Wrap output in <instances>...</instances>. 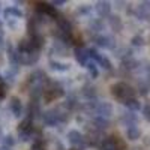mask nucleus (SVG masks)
Masks as SVG:
<instances>
[{
  "label": "nucleus",
  "mask_w": 150,
  "mask_h": 150,
  "mask_svg": "<svg viewBox=\"0 0 150 150\" xmlns=\"http://www.w3.org/2000/svg\"><path fill=\"white\" fill-rule=\"evenodd\" d=\"M95 62H96L99 66H102V69H105V71H110V69H111V62H110V59H108L107 56L99 54Z\"/></svg>",
  "instance_id": "nucleus-25"
},
{
  "label": "nucleus",
  "mask_w": 150,
  "mask_h": 150,
  "mask_svg": "<svg viewBox=\"0 0 150 150\" xmlns=\"http://www.w3.org/2000/svg\"><path fill=\"white\" fill-rule=\"evenodd\" d=\"M141 129L138 126H131V128H126V137H128V140L131 141H137V140H140L141 138Z\"/></svg>",
  "instance_id": "nucleus-20"
},
{
  "label": "nucleus",
  "mask_w": 150,
  "mask_h": 150,
  "mask_svg": "<svg viewBox=\"0 0 150 150\" xmlns=\"http://www.w3.org/2000/svg\"><path fill=\"white\" fill-rule=\"evenodd\" d=\"M0 81H5V80H3V78H2V75H0Z\"/></svg>",
  "instance_id": "nucleus-43"
},
{
  "label": "nucleus",
  "mask_w": 150,
  "mask_h": 150,
  "mask_svg": "<svg viewBox=\"0 0 150 150\" xmlns=\"http://www.w3.org/2000/svg\"><path fill=\"white\" fill-rule=\"evenodd\" d=\"M122 104H123L125 107H126L129 111H132V112H135V111H140V110H141V102H140L137 98L126 99V101H123Z\"/></svg>",
  "instance_id": "nucleus-19"
},
{
  "label": "nucleus",
  "mask_w": 150,
  "mask_h": 150,
  "mask_svg": "<svg viewBox=\"0 0 150 150\" xmlns=\"http://www.w3.org/2000/svg\"><path fill=\"white\" fill-rule=\"evenodd\" d=\"M38 27H39V21L36 20V17H32L27 23V32L30 36L33 35H38Z\"/></svg>",
  "instance_id": "nucleus-24"
},
{
  "label": "nucleus",
  "mask_w": 150,
  "mask_h": 150,
  "mask_svg": "<svg viewBox=\"0 0 150 150\" xmlns=\"http://www.w3.org/2000/svg\"><path fill=\"white\" fill-rule=\"evenodd\" d=\"M95 42L101 48H107V50H114L116 48V41L112 39L111 36H107V35H96Z\"/></svg>",
  "instance_id": "nucleus-5"
},
{
  "label": "nucleus",
  "mask_w": 150,
  "mask_h": 150,
  "mask_svg": "<svg viewBox=\"0 0 150 150\" xmlns=\"http://www.w3.org/2000/svg\"><path fill=\"white\" fill-rule=\"evenodd\" d=\"M68 141H69V144H72V147L83 149L86 146V137L80 131L72 129V131L68 132Z\"/></svg>",
  "instance_id": "nucleus-3"
},
{
  "label": "nucleus",
  "mask_w": 150,
  "mask_h": 150,
  "mask_svg": "<svg viewBox=\"0 0 150 150\" xmlns=\"http://www.w3.org/2000/svg\"><path fill=\"white\" fill-rule=\"evenodd\" d=\"M110 128V120L105 119V117H101V116H95L93 119V129L98 131V132H102L105 129Z\"/></svg>",
  "instance_id": "nucleus-14"
},
{
  "label": "nucleus",
  "mask_w": 150,
  "mask_h": 150,
  "mask_svg": "<svg viewBox=\"0 0 150 150\" xmlns=\"http://www.w3.org/2000/svg\"><path fill=\"white\" fill-rule=\"evenodd\" d=\"M50 66H51V69H54L57 72L69 71V65L68 63H62V62H57V60H50Z\"/></svg>",
  "instance_id": "nucleus-23"
},
{
  "label": "nucleus",
  "mask_w": 150,
  "mask_h": 150,
  "mask_svg": "<svg viewBox=\"0 0 150 150\" xmlns=\"http://www.w3.org/2000/svg\"><path fill=\"white\" fill-rule=\"evenodd\" d=\"M90 11H92V8L90 6H87V5H84V6H81L80 9H78V12H80V14H90Z\"/></svg>",
  "instance_id": "nucleus-37"
},
{
  "label": "nucleus",
  "mask_w": 150,
  "mask_h": 150,
  "mask_svg": "<svg viewBox=\"0 0 150 150\" xmlns=\"http://www.w3.org/2000/svg\"><path fill=\"white\" fill-rule=\"evenodd\" d=\"M90 29L93 32H102L104 30V23L101 18H95V20H90Z\"/></svg>",
  "instance_id": "nucleus-26"
},
{
  "label": "nucleus",
  "mask_w": 150,
  "mask_h": 150,
  "mask_svg": "<svg viewBox=\"0 0 150 150\" xmlns=\"http://www.w3.org/2000/svg\"><path fill=\"white\" fill-rule=\"evenodd\" d=\"M42 120L50 128H54V126H57V125H60V122H59V108L44 111L42 112Z\"/></svg>",
  "instance_id": "nucleus-4"
},
{
  "label": "nucleus",
  "mask_w": 150,
  "mask_h": 150,
  "mask_svg": "<svg viewBox=\"0 0 150 150\" xmlns=\"http://www.w3.org/2000/svg\"><path fill=\"white\" fill-rule=\"evenodd\" d=\"M0 140H3V134H2V129H0Z\"/></svg>",
  "instance_id": "nucleus-41"
},
{
  "label": "nucleus",
  "mask_w": 150,
  "mask_h": 150,
  "mask_svg": "<svg viewBox=\"0 0 150 150\" xmlns=\"http://www.w3.org/2000/svg\"><path fill=\"white\" fill-rule=\"evenodd\" d=\"M86 51H87V56H89V59H93V60H96V57L99 56V53H98L96 48H87Z\"/></svg>",
  "instance_id": "nucleus-34"
},
{
  "label": "nucleus",
  "mask_w": 150,
  "mask_h": 150,
  "mask_svg": "<svg viewBox=\"0 0 150 150\" xmlns=\"http://www.w3.org/2000/svg\"><path fill=\"white\" fill-rule=\"evenodd\" d=\"M66 2H65V0H54V2H51V5L56 8V6H63Z\"/></svg>",
  "instance_id": "nucleus-38"
},
{
  "label": "nucleus",
  "mask_w": 150,
  "mask_h": 150,
  "mask_svg": "<svg viewBox=\"0 0 150 150\" xmlns=\"http://www.w3.org/2000/svg\"><path fill=\"white\" fill-rule=\"evenodd\" d=\"M6 96V84L5 81H0V99H3Z\"/></svg>",
  "instance_id": "nucleus-36"
},
{
  "label": "nucleus",
  "mask_w": 150,
  "mask_h": 150,
  "mask_svg": "<svg viewBox=\"0 0 150 150\" xmlns=\"http://www.w3.org/2000/svg\"><path fill=\"white\" fill-rule=\"evenodd\" d=\"M81 93H83V96L87 99V101H96V96H98V93H96V89L93 86H84L83 87V90H81Z\"/></svg>",
  "instance_id": "nucleus-21"
},
{
  "label": "nucleus",
  "mask_w": 150,
  "mask_h": 150,
  "mask_svg": "<svg viewBox=\"0 0 150 150\" xmlns=\"http://www.w3.org/2000/svg\"><path fill=\"white\" fill-rule=\"evenodd\" d=\"M143 117H144V120L150 122V104L143 107Z\"/></svg>",
  "instance_id": "nucleus-35"
},
{
  "label": "nucleus",
  "mask_w": 150,
  "mask_h": 150,
  "mask_svg": "<svg viewBox=\"0 0 150 150\" xmlns=\"http://www.w3.org/2000/svg\"><path fill=\"white\" fill-rule=\"evenodd\" d=\"M96 12L99 18H110V14H111V3L110 2H98L96 6H95Z\"/></svg>",
  "instance_id": "nucleus-10"
},
{
  "label": "nucleus",
  "mask_w": 150,
  "mask_h": 150,
  "mask_svg": "<svg viewBox=\"0 0 150 150\" xmlns=\"http://www.w3.org/2000/svg\"><path fill=\"white\" fill-rule=\"evenodd\" d=\"M71 150H83V149H77V147H72Z\"/></svg>",
  "instance_id": "nucleus-42"
},
{
  "label": "nucleus",
  "mask_w": 150,
  "mask_h": 150,
  "mask_svg": "<svg viewBox=\"0 0 150 150\" xmlns=\"http://www.w3.org/2000/svg\"><path fill=\"white\" fill-rule=\"evenodd\" d=\"M96 114L101 116V117L108 119V117L112 114V105H111L110 102H105V101L99 102L98 107H96Z\"/></svg>",
  "instance_id": "nucleus-11"
},
{
  "label": "nucleus",
  "mask_w": 150,
  "mask_h": 150,
  "mask_svg": "<svg viewBox=\"0 0 150 150\" xmlns=\"http://www.w3.org/2000/svg\"><path fill=\"white\" fill-rule=\"evenodd\" d=\"M111 95L120 99V101H126V99H131V98H135L137 95V90L134 89L132 86H129L128 83L125 81H120V83H116L111 86Z\"/></svg>",
  "instance_id": "nucleus-1"
},
{
  "label": "nucleus",
  "mask_w": 150,
  "mask_h": 150,
  "mask_svg": "<svg viewBox=\"0 0 150 150\" xmlns=\"http://www.w3.org/2000/svg\"><path fill=\"white\" fill-rule=\"evenodd\" d=\"M9 108H11L12 114H14L15 117H20L23 114V102H21V99L17 98V96H12L11 102H9Z\"/></svg>",
  "instance_id": "nucleus-12"
},
{
  "label": "nucleus",
  "mask_w": 150,
  "mask_h": 150,
  "mask_svg": "<svg viewBox=\"0 0 150 150\" xmlns=\"http://www.w3.org/2000/svg\"><path fill=\"white\" fill-rule=\"evenodd\" d=\"M78 107H80V104H78L77 96H75V95H69V96H66L65 108H66L68 111H74V110H77Z\"/></svg>",
  "instance_id": "nucleus-22"
},
{
  "label": "nucleus",
  "mask_w": 150,
  "mask_h": 150,
  "mask_svg": "<svg viewBox=\"0 0 150 150\" xmlns=\"http://www.w3.org/2000/svg\"><path fill=\"white\" fill-rule=\"evenodd\" d=\"M108 26L111 27V30L112 32H120L122 29H123V21H122V18L119 17V15H110V18H108Z\"/></svg>",
  "instance_id": "nucleus-16"
},
{
  "label": "nucleus",
  "mask_w": 150,
  "mask_h": 150,
  "mask_svg": "<svg viewBox=\"0 0 150 150\" xmlns=\"http://www.w3.org/2000/svg\"><path fill=\"white\" fill-rule=\"evenodd\" d=\"M146 75H147V78L150 80V63L146 66Z\"/></svg>",
  "instance_id": "nucleus-40"
},
{
  "label": "nucleus",
  "mask_w": 150,
  "mask_h": 150,
  "mask_svg": "<svg viewBox=\"0 0 150 150\" xmlns=\"http://www.w3.org/2000/svg\"><path fill=\"white\" fill-rule=\"evenodd\" d=\"M122 66L126 69V71H135L137 68L140 66V62L137 60V59H134L132 56H129V57L122 59Z\"/></svg>",
  "instance_id": "nucleus-18"
},
{
  "label": "nucleus",
  "mask_w": 150,
  "mask_h": 150,
  "mask_svg": "<svg viewBox=\"0 0 150 150\" xmlns=\"http://www.w3.org/2000/svg\"><path fill=\"white\" fill-rule=\"evenodd\" d=\"M5 42H6V41H5V38H3V32L0 30V48L5 47Z\"/></svg>",
  "instance_id": "nucleus-39"
},
{
  "label": "nucleus",
  "mask_w": 150,
  "mask_h": 150,
  "mask_svg": "<svg viewBox=\"0 0 150 150\" xmlns=\"http://www.w3.org/2000/svg\"><path fill=\"white\" fill-rule=\"evenodd\" d=\"M14 144H15V140H14V137H12V135L3 137V146H5V147L12 149V147H14Z\"/></svg>",
  "instance_id": "nucleus-32"
},
{
  "label": "nucleus",
  "mask_w": 150,
  "mask_h": 150,
  "mask_svg": "<svg viewBox=\"0 0 150 150\" xmlns=\"http://www.w3.org/2000/svg\"><path fill=\"white\" fill-rule=\"evenodd\" d=\"M120 123L123 125V126H137L138 125V116L134 114L132 111H128V112H123V114H120Z\"/></svg>",
  "instance_id": "nucleus-6"
},
{
  "label": "nucleus",
  "mask_w": 150,
  "mask_h": 150,
  "mask_svg": "<svg viewBox=\"0 0 150 150\" xmlns=\"http://www.w3.org/2000/svg\"><path fill=\"white\" fill-rule=\"evenodd\" d=\"M112 137V141H114V149L116 150H126V144H125V141L122 138H119V137L116 135H111Z\"/></svg>",
  "instance_id": "nucleus-29"
},
{
  "label": "nucleus",
  "mask_w": 150,
  "mask_h": 150,
  "mask_svg": "<svg viewBox=\"0 0 150 150\" xmlns=\"http://www.w3.org/2000/svg\"><path fill=\"white\" fill-rule=\"evenodd\" d=\"M30 150H45V141H44L42 138H41V140L33 141V144H32Z\"/></svg>",
  "instance_id": "nucleus-31"
},
{
  "label": "nucleus",
  "mask_w": 150,
  "mask_h": 150,
  "mask_svg": "<svg viewBox=\"0 0 150 150\" xmlns=\"http://www.w3.org/2000/svg\"><path fill=\"white\" fill-rule=\"evenodd\" d=\"M74 57L77 60V63L81 66H87V63H89V56H87L86 48L83 47H77L74 50Z\"/></svg>",
  "instance_id": "nucleus-9"
},
{
  "label": "nucleus",
  "mask_w": 150,
  "mask_h": 150,
  "mask_svg": "<svg viewBox=\"0 0 150 150\" xmlns=\"http://www.w3.org/2000/svg\"><path fill=\"white\" fill-rule=\"evenodd\" d=\"M149 92H150V84H149V83H143V84H140V87H138V93H140V95L147 96Z\"/></svg>",
  "instance_id": "nucleus-33"
},
{
  "label": "nucleus",
  "mask_w": 150,
  "mask_h": 150,
  "mask_svg": "<svg viewBox=\"0 0 150 150\" xmlns=\"http://www.w3.org/2000/svg\"><path fill=\"white\" fill-rule=\"evenodd\" d=\"M3 15H5L6 20H9V18H23L24 14H23V11L18 9L17 6H9L3 11Z\"/></svg>",
  "instance_id": "nucleus-17"
},
{
  "label": "nucleus",
  "mask_w": 150,
  "mask_h": 150,
  "mask_svg": "<svg viewBox=\"0 0 150 150\" xmlns=\"http://www.w3.org/2000/svg\"><path fill=\"white\" fill-rule=\"evenodd\" d=\"M56 23H57V29L60 32H63V33H72V23L66 17L59 15V18L56 20Z\"/></svg>",
  "instance_id": "nucleus-13"
},
{
  "label": "nucleus",
  "mask_w": 150,
  "mask_h": 150,
  "mask_svg": "<svg viewBox=\"0 0 150 150\" xmlns=\"http://www.w3.org/2000/svg\"><path fill=\"white\" fill-rule=\"evenodd\" d=\"M69 119H71V114L68 110H59V122L60 123H66V122H69Z\"/></svg>",
  "instance_id": "nucleus-30"
},
{
  "label": "nucleus",
  "mask_w": 150,
  "mask_h": 150,
  "mask_svg": "<svg viewBox=\"0 0 150 150\" xmlns=\"http://www.w3.org/2000/svg\"><path fill=\"white\" fill-rule=\"evenodd\" d=\"M144 44H146V41H144V38H143L141 35H135V36H132V39H131V45H132V47H135V48H141V47H144Z\"/></svg>",
  "instance_id": "nucleus-27"
},
{
  "label": "nucleus",
  "mask_w": 150,
  "mask_h": 150,
  "mask_svg": "<svg viewBox=\"0 0 150 150\" xmlns=\"http://www.w3.org/2000/svg\"><path fill=\"white\" fill-rule=\"evenodd\" d=\"M87 71H89V75L92 78H98V75H99V72H98V66L93 63V62H89V63H87Z\"/></svg>",
  "instance_id": "nucleus-28"
},
{
  "label": "nucleus",
  "mask_w": 150,
  "mask_h": 150,
  "mask_svg": "<svg viewBox=\"0 0 150 150\" xmlns=\"http://www.w3.org/2000/svg\"><path fill=\"white\" fill-rule=\"evenodd\" d=\"M27 117L35 120L38 117H42V110L39 105V101H30L29 102V108H27Z\"/></svg>",
  "instance_id": "nucleus-8"
},
{
  "label": "nucleus",
  "mask_w": 150,
  "mask_h": 150,
  "mask_svg": "<svg viewBox=\"0 0 150 150\" xmlns=\"http://www.w3.org/2000/svg\"><path fill=\"white\" fill-rule=\"evenodd\" d=\"M65 95V90H63V87H60V86H57V84H51L50 87H47L45 89V92H44V99L47 102H51V101H54V99H59V98H62Z\"/></svg>",
  "instance_id": "nucleus-2"
},
{
  "label": "nucleus",
  "mask_w": 150,
  "mask_h": 150,
  "mask_svg": "<svg viewBox=\"0 0 150 150\" xmlns=\"http://www.w3.org/2000/svg\"><path fill=\"white\" fill-rule=\"evenodd\" d=\"M135 17L138 20H150V2H143L137 6L135 9Z\"/></svg>",
  "instance_id": "nucleus-7"
},
{
  "label": "nucleus",
  "mask_w": 150,
  "mask_h": 150,
  "mask_svg": "<svg viewBox=\"0 0 150 150\" xmlns=\"http://www.w3.org/2000/svg\"><path fill=\"white\" fill-rule=\"evenodd\" d=\"M29 41H30V45H32V48H33V51H39V50L44 47V44H45V38H44L42 35L38 33V35L30 36Z\"/></svg>",
  "instance_id": "nucleus-15"
}]
</instances>
